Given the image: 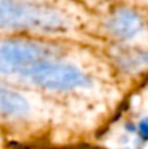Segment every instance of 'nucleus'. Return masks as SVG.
Listing matches in <instances>:
<instances>
[{
	"label": "nucleus",
	"mask_w": 148,
	"mask_h": 149,
	"mask_svg": "<svg viewBox=\"0 0 148 149\" xmlns=\"http://www.w3.org/2000/svg\"><path fill=\"white\" fill-rule=\"evenodd\" d=\"M67 19L54 7L34 0H0V31L58 32Z\"/></svg>",
	"instance_id": "f257e3e1"
},
{
	"label": "nucleus",
	"mask_w": 148,
	"mask_h": 149,
	"mask_svg": "<svg viewBox=\"0 0 148 149\" xmlns=\"http://www.w3.org/2000/svg\"><path fill=\"white\" fill-rule=\"evenodd\" d=\"M58 49L52 45L13 39L0 44V75H22L28 74L42 61L54 59Z\"/></svg>",
	"instance_id": "f03ea898"
},
{
	"label": "nucleus",
	"mask_w": 148,
	"mask_h": 149,
	"mask_svg": "<svg viewBox=\"0 0 148 149\" xmlns=\"http://www.w3.org/2000/svg\"><path fill=\"white\" fill-rule=\"evenodd\" d=\"M28 111L29 104L23 96L0 87V114L7 117H20L28 114Z\"/></svg>",
	"instance_id": "39448f33"
},
{
	"label": "nucleus",
	"mask_w": 148,
	"mask_h": 149,
	"mask_svg": "<svg viewBox=\"0 0 148 149\" xmlns=\"http://www.w3.org/2000/svg\"><path fill=\"white\" fill-rule=\"evenodd\" d=\"M148 64V54L140 49L125 51L119 54V65L126 71H137L144 68Z\"/></svg>",
	"instance_id": "423d86ee"
},
{
	"label": "nucleus",
	"mask_w": 148,
	"mask_h": 149,
	"mask_svg": "<svg viewBox=\"0 0 148 149\" xmlns=\"http://www.w3.org/2000/svg\"><path fill=\"white\" fill-rule=\"evenodd\" d=\"M140 133L142 135V138H145V139H148V117H145V119H142L141 122H140Z\"/></svg>",
	"instance_id": "0eeeda50"
},
{
	"label": "nucleus",
	"mask_w": 148,
	"mask_h": 149,
	"mask_svg": "<svg viewBox=\"0 0 148 149\" xmlns=\"http://www.w3.org/2000/svg\"><path fill=\"white\" fill-rule=\"evenodd\" d=\"M107 31L115 38L131 39L142 31V19L131 9H118L107 20Z\"/></svg>",
	"instance_id": "20e7f679"
},
{
	"label": "nucleus",
	"mask_w": 148,
	"mask_h": 149,
	"mask_svg": "<svg viewBox=\"0 0 148 149\" xmlns=\"http://www.w3.org/2000/svg\"><path fill=\"white\" fill-rule=\"evenodd\" d=\"M26 78L38 87L52 91H67L89 84L87 75H84L77 67L54 59H47L38 64Z\"/></svg>",
	"instance_id": "7ed1b4c3"
}]
</instances>
